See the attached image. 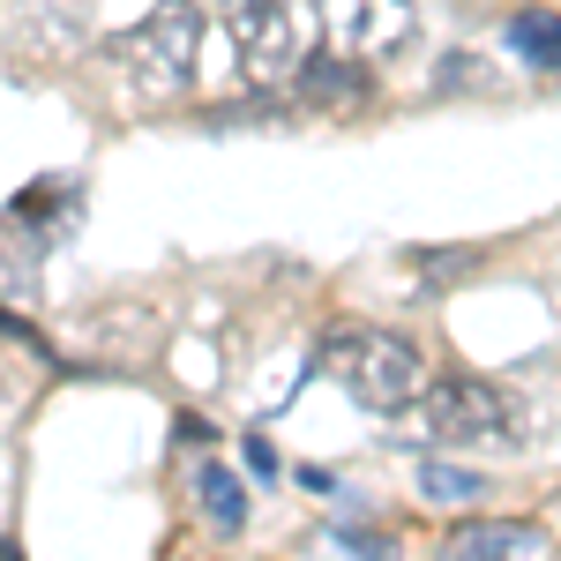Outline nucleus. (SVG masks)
Instances as JSON below:
<instances>
[{
	"label": "nucleus",
	"mask_w": 561,
	"mask_h": 561,
	"mask_svg": "<svg viewBox=\"0 0 561 561\" xmlns=\"http://www.w3.org/2000/svg\"><path fill=\"white\" fill-rule=\"evenodd\" d=\"M314 367L337 375V389L359 412H375V420H404L420 404V382H427L420 345L397 337V330H330L314 345Z\"/></svg>",
	"instance_id": "f257e3e1"
},
{
	"label": "nucleus",
	"mask_w": 561,
	"mask_h": 561,
	"mask_svg": "<svg viewBox=\"0 0 561 561\" xmlns=\"http://www.w3.org/2000/svg\"><path fill=\"white\" fill-rule=\"evenodd\" d=\"M420 427L427 442H457V449H510L517 442V397L502 382H479V375H442L420 397Z\"/></svg>",
	"instance_id": "f03ea898"
},
{
	"label": "nucleus",
	"mask_w": 561,
	"mask_h": 561,
	"mask_svg": "<svg viewBox=\"0 0 561 561\" xmlns=\"http://www.w3.org/2000/svg\"><path fill=\"white\" fill-rule=\"evenodd\" d=\"M203 60V8L195 0H158V15L128 31V76L142 98H180Z\"/></svg>",
	"instance_id": "7ed1b4c3"
},
{
	"label": "nucleus",
	"mask_w": 561,
	"mask_h": 561,
	"mask_svg": "<svg viewBox=\"0 0 561 561\" xmlns=\"http://www.w3.org/2000/svg\"><path fill=\"white\" fill-rule=\"evenodd\" d=\"M217 8H225V38H232V60H240L248 83L293 76L300 38H293V8L285 0H217Z\"/></svg>",
	"instance_id": "20e7f679"
},
{
	"label": "nucleus",
	"mask_w": 561,
	"mask_h": 561,
	"mask_svg": "<svg viewBox=\"0 0 561 561\" xmlns=\"http://www.w3.org/2000/svg\"><path fill=\"white\" fill-rule=\"evenodd\" d=\"M314 15H322L330 45L352 53V60L397 53V45L420 31V8H412V0H314Z\"/></svg>",
	"instance_id": "39448f33"
},
{
	"label": "nucleus",
	"mask_w": 561,
	"mask_h": 561,
	"mask_svg": "<svg viewBox=\"0 0 561 561\" xmlns=\"http://www.w3.org/2000/svg\"><path fill=\"white\" fill-rule=\"evenodd\" d=\"M434 561H554V539L524 517H472L442 539Z\"/></svg>",
	"instance_id": "423d86ee"
},
{
	"label": "nucleus",
	"mask_w": 561,
	"mask_h": 561,
	"mask_svg": "<svg viewBox=\"0 0 561 561\" xmlns=\"http://www.w3.org/2000/svg\"><path fill=\"white\" fill-rule=\"evenodd\" d=\"M293 90H300L307 105H352V98L375 90V68L352 60V53H337V45H322V53H300V60H293Z\"/></svg>",
	"instance_id": "0eeeda50"
},
{
	"label": "nucleus",
	"mask_w": 561,
	"mask_h": 561,
	"mask_svg": "<svg viewBox=\"0 0 561 561\" xmlns=\"http://www.w3.org/2000/svg\"><path fill=\"white\" fill-rule=\"evenodd\" d=\"M195 502H203L210 531H225V539H240V531L255 524V494L240 486V472H232V465H217V457H203V465H195Z\"/></svg>",
	"instance_id": "6e6552de"
},
{
	"label": "nucleus",
	"mask_w": 561,
	"mask_h": 561,
	"mask_svg": "<svg viewBox=\"0 0 561 561\" xmlns=\"http://www.w3.org/2000/svg\"><path fill=\"white\" fill-rule=\"evenodd\" d=\"M502 45L517 53L524 68L561 76V15H554V8H517V15L502 23Z\"/></svg>",
	"instance_id": "1a4fd4ad"
},
{
	"label": "nucleus",
	"mask_w": 561,
	"mask_h": 561,
	"mask_svg": "<svg viewBox=\"0 0 561 561\" xmlns=\"http://www.w3.org/2000/svg\"><path fill=\"white\" fill-rule=\"evenodd\" d=\"M412 486H420V502H434V510H479V502H486V472L449 465V457H420Z\"/></svg>",
	"instance_id": "9d476101"
},
{
	"label": "nucleus",
	"mask_w": 561,
	"mask_h": 561,
	"mask_svg": "<svg viewBox=\"0 0 561 561\" xmlns=\"http://www.w3.org/2000/svg\"><path fill=\"white\" fill-rule=\"evenodd\" d=\"M285 121H293V105H285L270 83H255L240 105H217V113H203V128H285Z\"/></svg>",
	"instance_id": "9b49d317"
},
{
	"label": "nucleus",
	"mask_w": 561,
	"mask_h": 561,
	"mask_svg": "<svg viewBox=\"0 0 561 561\" xmlns=\"http://www.w3.org/2000/svg\"><path fill=\"white\" fill-rule=\"evenodd\" d=\"M479 262H486L479 248H412V270H420V285H427V293H442V285H465Z\"/></svg>",
	"instance_id": "f8f14e48"
},
{
	"label": "nucleus",
	"mask_w": 561,
	"mask_h": 561,
	"mask_svg": "<svg viewBox=\"0 0 561 561\" xmlns=\"http://www.w3.org/2000/svg\"><path fill=\"white\" fill-rule=\"evenodd\" d=\"M322 531H330V547H345L352 561H397V539H389V531H375L367 517H359V524H352V517H330Z\"/></svg>",
	"instance_id": "ddd939ff"
},
{
	"label": "nucleus",
	"mask_w": 561,
	"mask_h": 561,
	"mask_svg": "<svg viewBox=\"0 0 561 561\" xmlns=\"http://www.w3.org/2000/svg\"><path fill=\"white\" fill-rule=\"evenodd\" d=\"M494 83V68L479 60V53H449L442 68H434V90H486Z\"/></svg>",
	"instance_id": "4468645a"
},
{
	"label": "nucleus",
	"mask_w": 561,
	"mask_h": 561,
	"mask_svg": "<svg viewBox=\"0 0 561 561\" xmlns=\"http://www.w3.org/2000/svg\"><path fill=\"white\" fill-rule=\"evenodd\" d=\"M240 457H248V472H255V479H285V457H277L262 434H240Z\"/></svg>",
	"instance_id": "2eb2a0df"
},
{
	"label": "nucleus",
	"mask_w": 561,
	"mask_h": 561,
	"mask_svg": "<svg viewBox=\"0 0 561 561\" xmlns=\"http://www.w3.org/2000/svg\"><path fill=\"white\" fill-rule=\"evenodd\" d=\"M0 337H15V345H38V330H31V322H23V314H15L8 300H0Z\"/></svg>",
	"instance_id": "dca6fc26"
},
{
	"label": "nucleus",
	"mask_w": 561,
	"mask_h": 561,
	"mask_svg": "<svg viewBox=\"0 0 561 561\" xmlns=\"http://www.w3.org/2000/svg\"><path fill=\"white\" fill-rule=\"evenodd\" d=\"M173 442H210V420H203V412H180V420H173Z\"/></svg>",
	"instance_id": "f3484780"
},
{
	"label": "nucleus",
	"mask_w": 561,
	"mask_h": 561,
	"mask_svg": "<svg viewBox=\"0 0 561 561\" xmlns=\"http://www.w3.org/2000/svg\"><path fill=\"white\" fill-rule=\"evenodd\" d=\"M300 486H307V494H330V486H337V472H322V465H300Z\"/></svg>",
	"instance_id": "a211bd4d"
}]
</instances>
